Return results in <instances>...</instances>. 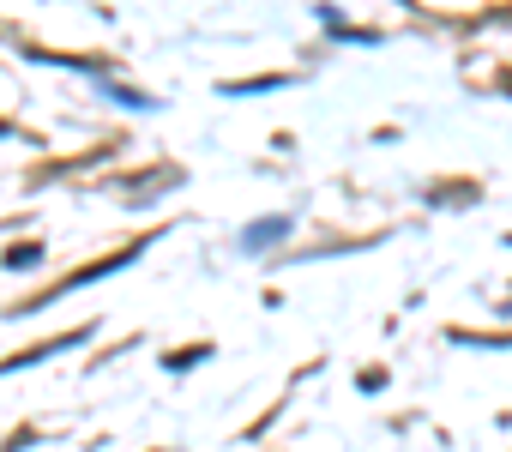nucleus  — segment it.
Wrapping results in <instances>:
<instances>
[{
  "mask_svg": "<svg viewBox=\"0 0 512 452\" xmlns=\"http://www.w3.org/2000/svg\"><path fill=\"white\" fill-rule=\"evenodd\" d=\"M284 230H290L284 217H266V223H253V230H247V248H272V242H284Z\"/></svg>",
  "mask_w": 512,
  "mask_h": 452,
  "instance_id": "nucleus-1",
  "label": "nucleus"
}]
</instances>
